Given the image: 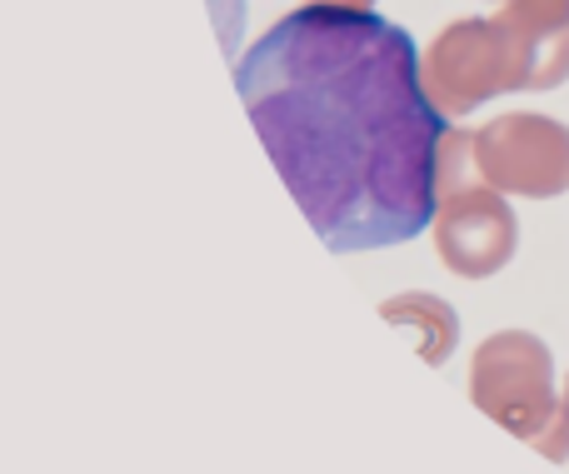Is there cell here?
I'll return each instance as SVG.
<instances>
[{
	"label": "cell",
	"mask_w": 569,
	"mask_h": 474,
	"mask_svg": "<svg viewBox=\"0 0 569 474\" xmlns=\"http://www.w3.org/2000/svg\"><path fill=\"white\" fill-rule=\"evenodd\" d=\"M236 90L330 250L405 245L435 220L450 125L395 20L335 0L300 6L240 56Z\"/></svg>",
	"instance_id": "6da1fadb"
}]
</instances>
